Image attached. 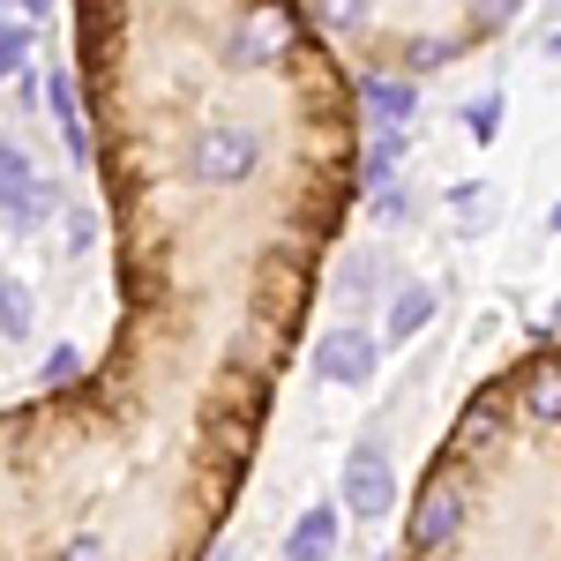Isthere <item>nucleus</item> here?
Wrapping results in <instances>:
<instances>
[{
  "instance_id": "nucleus-4",
  "label": "nucleus",
  "mask_w": 561,
  "mask_h": 561,
  "mask_svg": "<svg viewBox=\"0 0 561 561\" xmlns=\"http://www.w3.org/2000/svg\"><path fill=\"white\" fill-rule=\"evenodd\" d=\"M307 15H314V31H322L330 45H345L367 76L397 68V83L427 76V68H449L457 53L502 38V31L517 23V8H465V15H449V8H442V15H420V8H404V15H367V8H307Z\"/></svg>"
},
{
  "instance_id": "nucleus-14",
  "label": "nucleus",
  "mask_w": 561,
  "mask_h": 561,
  "mask_svg": "<svg viewBox=\"0 0 561 561\" xmlns=\"http://www.w3.org/2000/svg\"><path fill=\"white\" fill-rule=\"evenodd\" d=\"M465 128H472L479 142H494V135H502V90H479L472 105H465Z\"/></svg>"
},
{
  "instance_id": "nucleus-1",
  "label": "nucleus",
  "mask_w": 561,
  "mask_h": 561,
  "mask_svg": "<svg viewBox=\"0 0 561 561\" xmlns=\"http://www.w3.org/2000/svg\"><path fill=\"white\" fill-rule=\"evenodd\" d=\"M121 322L90 367L135 449L113 561H203L322 255L359 195V98L307 8H76Z\"/></svg>"
},
{
  "instance_id": "nucleus-18",
  "label": "nucleus",
  "mask_w": 561,
  "mask_h": 561,
  "mask_svg": "<svg viewBox=\"0 0 561 561\" xmlns=\"http://www.w3.org/2000/svg\"><path fill=\"white\" fill-rule=\"evenodd\" d=\"M554 53H561V31H554Z\"/></svg>"
},
{
  "instance_id": "nucleus-15",
  "label": "nucleus",
  "mask_w": 561,
  "mask_h": 561,
  "mask_svg": "<svg viewBox=\"0 0 561 561\" xmlns=\"http://www.w3.org/2000/svg\"><path fill=\"white\" fill-rule=\"evenodd\" d=\"M23 53H31V23H8V31H0V76H15Z\"/></svg>"
},
{
  "instance_id": "nucleus-12",
  "label": "nucleus",
  "mask_w": 561,
  "mask_h": 561,
  "mask_svg": "<svg viewBox=\"0 0 561 561\" xmlns=\"http://www.w3.org/2000/svg\"><path fill=\"white\" fill-rule=\"evenodd\" d=\"M330 285H337V300H345V307H352V300H367V293L382 285V255H345Z\"/></svg>"
},
{
  "instance_id": "nucleus-11",
  "label": "nucleus",
  "mask_w": 561,
  "mask_h": 561,
  "mask_svg": "<svg viewBox=\"0 0 561 561\" xmlns=\"http://www.w3.org/2000/svg\"><path fill=\"white\" fill-rule=\"evenodd\" d=\"M31 322H38L31 285H23V277H0V337H31Z\"/></svg>"
},
{
  "instance_id": "nucleus-9",
  "label": "nucleus",
  "mask_w": 561,
  "mask_h": 561,
  "mask_svg": "<svg viewBox=\"0 0 561 561\" xmlns=\"http://www.w3.org/2000/svg\"><path fill=\"white\" fill-rule=\"evenodd\" d=\"M427 322H434V293H427V285H397V300H389V322H382V345H412Z\"/></svg>"
},
{
  "instance_id": "nucleus-2",
  "label": "nucleus",
  "mask_w": 561,
  "mask_h": 561,
  "mask_svg": "<svg viewBox=\"0 0 561 561\" xmlns=\"http://www.w3.org/2000/svg\"><path fill=\"white\" fill-rule=\"evenodd\" d=\"M397 561H561V345H524L457 404Z\"/></svg>"
},
{
  "instance_id": "nucleus-19",
  "label": "nucleus",
  "mask_w": 561,
  "mask_h": 561,
  "mask_svg": "<svg viewBox=\"0 0 561 561\" xmlns=\"http://www.w3.org/2000/svg\"><path fill=\"white\" fill-rule=\"evenodd\" d=\"M0 31H8V15H0Z\"/></svg>"
},
{
  "instance_id": "nucleus-8",
  "label": "nucleus",
  "mask_w": 561,
  "mask_h": 561,
  "mask_svg": "<svg viewBox=\"0 0 561 561\" xmlns=\"http://www.w3.org/2000/svg\"><path fill=\"white\" fill-rule=\"evenodd\" d=\"M285 561H337V502H314L285 531Z\"/></svg>"
},
{
  "instance_id": "nucleus-17",
  "label": "nucleus",
  "mask_w": 561,
  "mask_h": 561,
  "mask_svg": "<svg viewBox=\"0 0 561 561\" xmlns=\"http://www.w3.org/2000/svg\"><path fill=\"white\" fill-rule=\"evenodd\" d=\"M547 225H554V232H561V203H554V210H547Z\"/></svg>"
},
{
  "instance_id": "nucleus-16",
  "label": "nucleus",
  "mask_w": 561,
  "mask_h": 561,
  "mask_svg": "<svg viewBox=\"0 0 561 561\" xmlns=\"http://www.w3.org/2000/svg\"><path fill=\"white\" fill-rule=\"evenodd\" d=\"M404 210H412V195H404L397 180H389V187H375V217H404Z\"/></svg>"
},
{
  "instance_id": "nucleus-6",
  "label": "nucleus",
  "mask_w": 561,
  "mask_h": 561,
  "mask_svg": "<svg viewBox=\"0 0 561 561\" xmlns=\"http://www.w3.org/2000/svg\"><path fill=\"white\" fill-rule=\"evenodd\" d=\"M53 210H60V187L31 173V158H23L15 142H0V217H8L15 232H38Z\"/></svg>"
},
{
  "instance_id": "nucleus-10",
  "label": "nucleus",
  "mask_w": 561,
  "mask_h": 561,
  "mask_svg": "<svg viewBox=\"0 0 561 561\" xmlns=\"http://www.w3.org/2000/svg\"><path fill=\"white\" fill-rule=\"evenodd\" d=\"M352 98H359L382 128H404V121H412V83H397V76H359Z\"/></svg>"
},
{
  "instance_id": "nucleus-5",
  "label": "nucleus",
  "mask_w": 561,
  "mask_h": 561,
  "mask_svg": "<svg viewBox=\"0 0 561 561\" xmlns=\"http://www.w3.org/2000/svg\"><path fill=\"white\" fill-rule=\"evenodd\" d=\"M337 486H345V510L359 524H382L389 510H397V472H389V442L382 434H359V442H352Z\"/></svg>"
},
{
  "instance_id": "nucleus-13",
  "label": "nucleus",
  "mask_w": 561,
  "mask_h": 561,
  "mask_svg": "<svg viewBox=\"0 0 561 561\" xmlns=\"http://www.w3.org/2000/svg\"><path fill=\"white\" fill-rule=\"evenodd\" d=\"M83 375H90V367H83V352H76V345H53V352H45V397H53V389H76Z\"/></svg>"
},
{
  "instance_id": "nucleus-3",
  "label": "nucleus",
  "mask_w": 561,
  "mask_h": 561,
  "mask_svg": "<svg viewBox=\"0 0 561 561\" xmlns=\"http://www.w3.org/2000/svg\"><path fill=\"white\" fill-rule=\"evenodd\" d=\"M128 494L135 449L90 375L0 412V561H113Z\"/></svg>"
},
{
  "instance_id": "nucleus-7",
  "label": "nucleus",
  "mask_w": 561,
  "mask_h": 561,
  "mask_svg": "<svg viewBox=\"0 0 561 561\" xmlns=\"http://www.w3.org/2000/svg\"><path fill=\"white\" fill-rule=\"evenodd\" d=\"M314 367L330 375V382H345V389H359L375 367H382V345L359 330V322H330L322 337H314Z\"/></svg>"
}]
</instances>
